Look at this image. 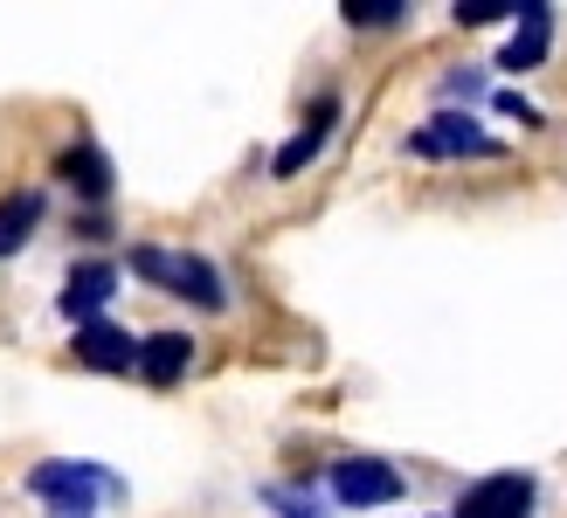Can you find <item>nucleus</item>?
Returning <instances> with one entry per match:
<instances>
[{
    "label": "nucleus",
    "instance_id": "obj_1",
    "mask_svg": "<svg viewBox=\"0 0 567 518\" xmlns=\"http://www.w3.org/2000/svg\"><path fill=\"white\" fill-rule=\"evenodd\" d=\"M132 270L146 283H166L174 298L202 304V311H221L229 304V283H221V270L208 263V256H174V249H132Z\"/></svg>",
    "mask_w": 567,
    "mask_h": 518
},
{
    "label": "nucleus",
    "instance_id": "obj_2",
    "mask_svg": "<svg viewBox=\"0 0 567 518\" xmlns=\"http://www.w3.org/2000/svg\"><path fill=\"white\" fill-rule=\"evenodd\" d=\"M28 491L49 498V518H97V491H118V477H104L97 464H35Z\"/></svg>",
    "mask_w": 567,
    "mask_h": 518
},
{
    "label": "nucleus",
    "instance_id": "obj_3",
    "mask_svg": "<svg viewBox=\"0 0 567 518\" xmlns=\"http://www.w3.org/2000/svg\"><path fill=\"white\" fill-rule=\"evenodd\" d=\"M409 153L415 159H498L505 146L492 132H477L464 111H443V118H430L422 132H409Z\"/></svg>",
    "mask_w": 567,
    "mask_h": 518
},
{
    "label": "nucleus",
    "instance_id": "obj_4",
    "mask_svg": "<svg viewBox=\"0 0 567 518\" xmlns=\"http://www.w3.org/2000/svg\"><path fill=\"white\" fill-rule=\"evenodd\" d=\"M332 498H347V505H394V498H402V470L381 464V456H339V464H332Z\"/></svg>",
    "mask_w": 567,
    "mask_h": 518
},
{
    "label": "nucleus",
    "instance_id": "obj_5",
    "mask_svg": "<svg viewBox=\"0 0 567 518\" xmlns=\"http://www.w3.org/2000/svg\"><path fill=\"white\" fill-rule=\"evenodd\" d=\"M526 505H533V477L526 470H498V477L471 484L457 498V518H526Z\"/></svg>",
    "mask_w": 567,
    "mask_h": 518
},
{
    "label": "nucleus",
    "instance_id": "obj_6",
    "mask_svg": "<svg viewBox=\"0 0 567 518\" xmlns=\"http://www.w3.org/2000/svg\"><path fill=\"white\" fill-rule=\"evenodd\" d=\"M118 298V263H76L63 283V319L76 325H97V311Z\"/></svg>",
    "mask_w": 567,
    "mask_h": 518
},
{
    "label": "nucleus",
    "instance_id": "obj_7",
    "mask_svg": "<svg viewBox=\"0 0 567 518\" xmlns=\"http://www.w3.org/2000/svg\"><path fill=\"white\" fill-rule=\"evenodd\" d=\"M547 42H554V8H547V0H526V8H519V35L505 42L498 70H540Z\"/></svg>",
    "mask_w": 567,
    "mask_h": 518
},
{
    "label": "nucleus",
    "instance_id": "obj_8",
    "mask_svg": "<svg viewBox=\"0 0 567 518\" xmlns=\"http://www.w3.org/2000/svg\"><path fill=\"white\" fill-rule=\"evenodd\" d=\"M76 360L97 373H138V345H132V332L97 319V325H76Z\"/></svg>",
    "mask_w": 567,
    "mask_h": 518
},
{
    "label": "nucleus",
    "instance_id": "obj_9",
    "mask_svg": "<svg viewBox=\"0 0 567 518\" xmlns=\"http://www.w3.org/2000/svg\"><path fill=\"white\" fill-rule=\"evenodd\" d=\"M332 118H339V97H319V104H311L305 132L291 138V146H277V159H270V173H277V180H291V173H305L311 159H319V146L332 138Z\"/></svg>",
    "mask_w": 567,
    "mask_h": 518
},
{
    "label": "nucleus",
    "instance_id": "obj_10",
    "mask_svg": "<svg viewBox=\"0 0 567 518\" xmlns=\"http://www.w3.org/2000/svg\"><path fill=\"white\" fill-rule=\"evenodd\" d=\"M194 360V339L187 332H153L146 345H138V381H153V387H174L181 373Z\"/></svg>",
    "mask_w": 567,
    "mask_h": 518
},
{
    "label": "nucleus",
    "instance_id": "obj_11",
    "mask_svg": "<svg viewBox=\"0 0 567 518\" xmlns=\"http://www.w3.org/2000/svg\"><path fill=\"white\" fill-rule=\"evenodd\" d=\"M55 173H63L83 200H104V194H111V159H104L97 146H70L63 159H55Z\"/></svg>",
    "mask_w": 567,
    "mask_h": 518
},
{
    "label": "nucleus",
    "instance_id": "obj_12",
    "mask_svg": "<svg viewBox=\"0 0 567 518\" xmlns=\"http://www.w3.org/2000/svg\"><path fill=\"white\" fill-rule=\"evenodd\" d=\"M42 221V194H0V256H14Z\"/></svg>",
    "mask_w": 567,
    "mask_h": 518
},
{
    "label": "nucleus",
    "instance_id": "obj_13",
    "mask_svg": "<svg viewBox=\"0 0 567 518\" xmlns=\"http://www.w3.org/2000/svg\"><path fill=\"white\" fill-rule=\"evenodd\" d=\"M339 14H347L353 28H388V21H402V14H409V0H347Z\"/></svg>",
    "mask_w": 567,
    "mask_h": 518
},
{
    "label": "nucleus",
    "instance_id": "obj_14",
    "mask_svg": "<svg viewBox=\"0 0 567 518\" xmlns=\"http://www.w3.org/2000/svg\"><path fill=\"white\" fill-rule=\"evenodd\" d=\"M498 14H519V0H457V21H464V28H485V21H498Z\"/></svg>",
    "mask_w": 567,
    "mask_h": 518
},
{
    "label": "nucleus",
    "instance_id": "obj_15",
    "mask_svg": "<svg viewBox=\"0 0 567 518\" xmlns=\"http://www.w3.org/2000/svg\"><path fill=\"white\" fill-rule=\"evenodd\" d=\"M498 111H513V118H519V125H533V104H526L519 91H505V97H498Z\"/></svg>",
    "mask_w": 567,
    "mask_h": 518
}]
</instances>
